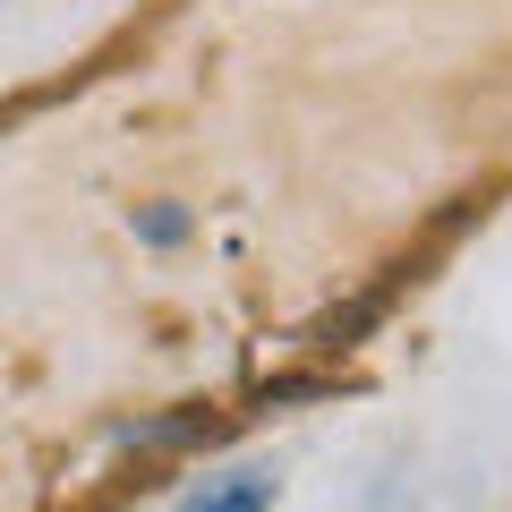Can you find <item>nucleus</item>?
<instances>
[{"instance_id":"nucleus-1","label":"nucleus","mask_w":512,"mask_h":512,"mask_svg":"<svg viewBox=\"0 0 512 512\" xmlns=\"http://www.w3.org/2000/svg\"><path fill=\"white\" fill-rule=\"evenodd\" d=\"M274 504H282V478L265 461H239V470H205L171 512H274Z\"/></svg>"},{"instance_id":"nucleus-2","label":"nucleus","mask_w":512,"mask_h":512,"mask_svg":"<svg viewBox=\"0 0 512 512\" xmlns=\"http://www.w3.org/2000/svg\"><path fill=\"white\" fill-rule=\"evenodd\" d=\"M128 239H137V248H188V239H197V205H188V197L128 205Z\"/></svg>"}]
</instances>
